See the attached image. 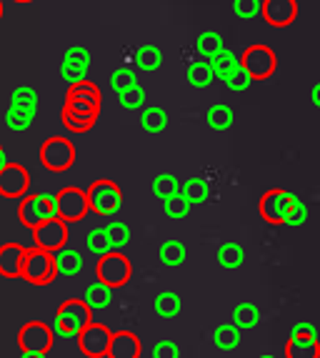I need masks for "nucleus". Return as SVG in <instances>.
Segmentation results:
<instances>
[{
  "mask_svg": "<svg viewBox=\"0 0 320 358\" xmlns=\"http://www.w3.org/2000/svg\"><path fill=\"white\" fill-rule=\"evenodd\" d=\"M90 313H93V310L88 308L85 301H80V299L66 301V303L58 308V313H55V321H53L55 336H60V338H78V336L93 323L90 321Z\"/></svg>",
  "mask_w": 320,
  "mask_h": 358,
  "instance_id": "nucleus-1",
  "label": "nucleus"
},
{
  "mask_svg": "<svg viewBox=\"0 0 320 358\" xmlns=\"http://www.w3.org/2000/svg\"><path fill=\"white\" fill-rule=\"evenodd\" d=\"M18 218L23 226H28L30 231H36L41 223L58 218V206H55L53 193H30L20 201Z\"/></svg>",
  "mask_w": 320,
  "mask_h": 358,
  "instance_id": "nucleus-2",
  "label": "nucleus"
},
{
  "mask_svg": "<svg viewBox=\"0 0 320 358\" xmlns=\"http://www.w3.org/2000/svg\"><path fill=\"white\" fill-rule=\"evenodd\" d=\"M58 275L55 268L53 253L43 251V248H28V256H25V268H23V278L33 286H48Z\"/></svg>",
  "mask_w": 320,
  "mask_h": 358,
  "instance_id": "nucleus-3",
  "label": "nucleus"
},
{
  "mask_svg": "<svg viewBox=\"0 0 320 358\" xmlns=\"http://www.w3.org/2000/svg\"><path fill=\"white\" fill-rule=\"evenodd\" d=\"M88 203L90 210L98 215H113L123 206V193L113 180H95L88 188Z\"/></svg>",
  "mask_w": 320,
  "mask_h": 358,
  "instance_id": "nucleus-4",
  "label": "nucleus"
},
{
  "mask_svg": "<svg viewBox=\"0 0 320 358\" xmlns=\"http://www.w3.org/2000/svg\"><path fill=\"white\" fill-rule=\"evenodd\" d=\"M41 161L48 171L63 173V171H68V168L73 166V161H75V148H73V143L68 138H60V136L48 138L41 148Z\"/></svg>",
  "mask_w": 320,
  "mask_h": 358,
  "instance_id": "nucleus-5",
  "label": "nucleus"
},
{
  "mask_svg": "<svg viewBox=\"0 0 320 358\" xmlns=\"http://www.w3.org/2000/svg\"><path fill=\"white\" fill-rule=\"evenodd\" d=\"M131 261L123 256L120 251H110L106 256H101L98 261V281H103L110 288H120L131 281Z\"/></svg>",
  "mask_w": 320,
  "mask_h": 358,
  "instance_id": "nucleus-6",
  "label": "nucleus"
},
{
  "mask_svg": "<svg viewBox=\"0 0 320 358\" xmlns=\"http://www.w3.org/2000/svg\"><path fill=\"white\" fill-rule=\"evenodd\" d=\"M298 201H300V198H298L296 193H288V191H283V188H273V191L263 193L261 215L268 223L278 226V223H285V218H288V213H291Z\"/></svg>",
  "mask_w": 320,
  "mask_h": 358,
  "instance_id": "nucleus-7",
  "label": "nucleus"
},
{
  "mask_svg": "<svg viewBox=\"0 0 320 358\" xmlns=\"http://www.w3.org/2000/svg\"><path fill=\"white\" fill-rule=\"evenodd\" d=\"M98 103L80 101V98H68L66 108H63V123L68 131L73 133H85L95 126V115H98Z\"/></svg>",
  "mask_w": 320,
  "mask_h": 358,
  "instance_id": "nucleus-8",
  "label": "nucleus"
},
{
  "mask_svg": "<svg viewBox=\"0 0 320 358\" xmlns=\"http://www.w3.org/2000/svg\"><path fill=\"white\" fill-rule=\"evenodd\" d=\"M53 338H55V331L50 326L41 321H33V323H25L23 329L18 334V346L23 353H43L48 356L50 346H53Z\"/></svg>",
  "mask_w": 320,
  "mask_h": 358,
  "instance_id": "nucleus-9",
  "label": "nucleus"
},
{
  "mask_svg": "<svg viewBox=\"0 0 320 358\" xmlns=\"http://www.w3.org/2000/svg\"><path fill=\"white\" fill-rule=\"evenodd\" d=\"M240 66L250 73L253 80H261V78L273 76L275 66H278V58H275V53L268 45H250L240 55Z\"/></svg>",
  "mask_w": 320,
  "mask_h": 358,
  "instance_id": "nucleus-10",
  "label": "nucleus"
},
{
  "mask_svg": "<svg viewBox=\"0 0 320 358\" xmlns=\"http://www.w3.org/2000/svg\"><path fill=\"white\" fill-rule=\"evenodd\" d=\"M55 206H58V218H63L66 223L80 221L90 210L88 193H83L80 188H63L60 193H55Z\"/></svg>",
  "mask_w": 320,
  "mask_h": 358,
  "instance_id": "nucleus-11",
  "label": "nucleus"
},
{
  "mask_svg": "<svg viewBox=\"0 0 320 358\" xmlns=\"http://www.w3.org/2000/svg\"><path fill=\"white\" fill-rule=\"evenodd\" d=\"M33 238H36V245L43 248V251H60L68 243V223L63 218H50V221L41 223L33 231Z\"/></svg>",
  "mask_w": 320,
  "mask_h": 358,
  "instance_id": "nucleus-12",
  "label": "nucleus"
},
{
  "mask_svg": "<svg viewBox=\"0 0 320 358\" xmlns=\"http://www.w3.org/2000/svg\"><path fill=\"white\" fill-rule=\"evenodd\" d=\"M30 188V173L20 163H6L0 168V196L25 198Z\"/></svg>",
  "mask_w": 320,
  "mask_h": 358,
  "instance_id": "nucleus-13",
  "label": "nucleus"
},
{
  "mask_svg": "<svg viewBox=\"0 0 320 358\" xmlns=\"http://www.w3.org/2000/svg\"><path fill=\"white\" fill-rule=\"evenodd\" d=\"M110 341H113V334H110L103 323H90L88 329L78 336V346H80V351H83L85 356L101 358V356H108V351H110Z\"/></svg>",
  "mask_w": 320,
  "mask_h": 358,
  "instance_id": "nucleus-14",
  "label": "nucleus"
},
{
  "mask_svg": "<svg viewBox=\"0 0 320 358\" xmlns=\"http://www.w3.org/2000/svg\"><path fill=\"white\" fill-rule=\"evenodd\" d=\"M263 18L273 28H285L291 25L298 15V3L296 0H263Z\"/></svg>",
  "mask_w": 320,
  "mask_h": 358,
  "instance_id": "nucleus-15",
  "label": "nucleus"
},
{
  "mask_svg": "<svg viewBox=\"0 0 320 358\" xmlns=\"http://www.w3.org/2000/svg\"><path fill=\"white\" fill-rule=\"evenodd\" d=\"M25 256H28V248H23V245H18V243L0 245V275H6V278H18V275H23Z\"/></svg>",
  "mask_w": 320,
  "mask_h": 358,
  "instance_id": "nucleus-16",
  "label": "nucleus"
},
{
  "mask_svg": "<svg viewBox=\"0 0 320 358\" xmlns=\"http://www.w3.org/2000/svg\"><path fill=\"white\" fill-rule=\"evenodd\" d=\"M143 343L133 331H118L113 334V341H110V351H108V358H140Z\"/></svg>",
  "mask_w": 320,
  "mask_h": 358,
  "instance_id": "nucleus-17",
  "label": "nucleus"
},
{
  "mask_svg": "<svg viewBox=\"0 0 320 358\" xmlns=\"http://www.w3.org/2000/svg\"><path fill=\"white\" fill-rule=\"evenodd\" d=\"M55 268H58V275H78L83 271V256L75 248H60V251L53 253Z\"/></svg>",
  "mask_w": 320,
  "mask_h": 358,
  "instance_id": "nucleus-18",
  "label": "nucleus"
},
{
  "mask_svg": "<svg viewBox=\"0 0 320 358\" xmlns=\"http://www.w3.org/2000/svg\"><path fill=\"white\" fill-rule=\"evenodd\" d=\"M285 358H320L318 338H298L291 336L285 343Z\"/></svg>",
  "mask_w": 320,
  "mask_h": 358,
  "instance_id": "nucleus-19",
  "label": "nucleus"
},
{
  "mask_svg": "<svg viewBox=\"0 0 320 358\" xmlns=\"http://www.w3.org/2000/svg\"><path fill=\"white\" fill-rule=\"evenodd\" d=\"M83 301L88 303L90 310H103V308H108V306H110V301H113V288L106 286L103 281H95V283H90V286L85 288Z\"/></svg>",
  "mask_w": 320,
  "mask_h": 358,
  "instance_id": "nucleus-20",
  "label": "nucleus"
},
{
  "mask_svg": "<svg viewBox=\"0 0 320 358\" xmlns=\"http://www.w3.org/2000/svg\"><path fill=\"white\" fill-rule=\"evenodd\" d=\"M38 108H20V106H10L6 113V126L10 131L20 133V131H28L33 126V120H36Z\"/></svg>",
  "mask_w": 320,
  "mask_h": 358,
  "instance_id": "nucleus-21",
  "label": "nucleus"
},
{
  "mask_svg": "<svg viewBox=\"0 0 320 358\" xmlns=\"http://www.w3.org/2000/svg\"><path fill=\"white\" fill-rule=\"evenodd\" d=\"M210 66H213V73L215 78H220V80H228V78L233 76V73L240 68V58H238L233 50L223 48L215 58H210Z\"/></svg>",
  "mask_w": 320,
  "mask_h": 358,
  "instance_id": "nucleus-22",
  "label": "nucleus"
},
{
  "mask_svg": "<svg viewBox=\"0 0 320 358\" xmlns=\"http://www.w3.org/2000/svg\"><path fill=\"white\" fill-rule=\"evenodd\" d=\"M233 323H235L240 331H253L258 323H261V310L253 303H238L233 308Z\"/></svg>",
  "mask_w": 320,
  "mask_h": 358,
  "instance_id": "nucleus-23",
  "label": "nucleus"
},
{
  "mask_svg": "<svg viewBox=\"0 0 320 358\" xmlns=\"http://www.w3.org/2000/svg\"><path fill=\"white\" fill-rule=\"evenodd\" d=\"M180 296L175 291H163L155 296L153 301V308L160 318H175L180 313Z\"/></svg>",
  "mask_w": 320,
  "mask_h": 358,
  "instance_id": "nucleus-24",
  "label": "nucleus"
},
{
  "mask_svg": "<svg viewBox=\"0 0 320 358\" xmlns=\"http://www.w3.org/2000/svg\"><path fill=\"white\" fill-rule=\"evenodd\" d=\"M213 343L220 351H233V348L240 346V329L235 323H223L213 331Z\"/></svg>",
  "mask_w": 320,
  "mask_h": 358,
  "instance_id": "nucleus-25",
  "label": "nucleus"
},
{
  "mask_svg": "<svg viewBox=\"0 0 320 358\" xmlns=\"http://www.w3.org/2000/svg\"><path fill=\"white\" fill-rule=\"evenodd\" d=\"M196 48H198V53H201L203 60H210V58H215L220 50L226 48V45H223V36H220V33H215V30H205V33L198 36Z\"/></svg>",
  "mask_w": 320,
  "mask_h": 358,
  "instance_id": "nucleus-26",
  "label": "nucleus"
},
{
  "mask_svg": "<svg viewBox=\"0 0 320 358\" xmlns=\"http://www.w3.org/2000/svg\"><path fill=\"white\" fill-rule=\"evenodd\" d=\"M213 66H210V60H196V63H190L188 66V83L193 88H208V85L213 83Z\"/></svg>",
  "mask_w": 320,
  "mask_h": 358,
  "instance_id": "nucleus-27",
  "label": "nucleus"
},
{
  "mask_svg": "<svg viewBox=\"0 0 320 358\" xmlns=\"http://www.w3.org/2000/svg\"><path fill=\"white\" fill-rule=\"evenodd\" d=\"M140 126H143V131H148V133H160V131H166V128H168V113L163 110V108H158V106L143 108V113H140Z\"/></svg>",
  "mask_w": 320,
  "mask_h": 358,
  "instance_id": "nucleus-28",
  "label": "nucleus"
},
{
  "mask_svg": "<svg viewBox=\"0 0 320 358\" xmlns=\"http://www.w3.org/2000/svg\"><path fill=\"white\" fill-rule=\"evenodd\" d=\"M180 188H183V183L173 173H158L153 178V196L160 198V201H168V198L178 196Z\"/></svg>",
  "mask_w": 320,
  "mask_h": 358,
  "instance_id": "nucleus-29",
  "label": "nucleus"
},
{
  "mask_svg": "<svg viewBox=\"0 0 320 358\" xmlns=\"http://www.w3.org/2000/svg\"><path fill=\"white\" fill-rule=\"evenodd\" d=\"M218 263L223 266V268L228 271H235L240 268L245 263V251L240 243H223L218 248Z\"/></svg>",
  "mask_w": 320,
  "mask_h": 358,
  "instance_id": "nucleus-30",
  "label": "nucleus"
},
{
  "mask_svg": "<svg viewBox=\"0 0 320 358\" xmlns=\"http://www.w3.org/2000/svg\"><path fill=\"white\" fill-rule=\"evenodd\" d=\"M185 256H188V251H185V245L180 243V241H166V243L160 245V261L166 263L168 268L183 266Z\"/></svg>",
  "mask_w": 320,
  "mask_h": 358,
  "instance_id": "nucleus-31",
  "label": "nucleus"
},
{
  "mask_svg": "<svg viewBox=\"0 0 320 358\" xmlns=\"http://www.w3.org/2000/svg\"><path fill=\"white\" fill-rule=\"evenodd\" d=\"M136 66L145 73L158 71V68L163 66V53H160V48H155V45H143V48H138L136 50Z\"/></svg>",
  "mask_w": 320,
  "mask_h": 358,
  "instance_id": "nucleus-32",
  "label": "nucleus"
},
{
  "mask_svg": "<svg viewBox=\"0 0 320 358\" xmlns=\"http://www.w3.org/2000/svg\"><path fill=\"white\" fill-rule=\"evenodd\" d=\"M180 193H183L185 198L190 201V206H201L208 201V196H210V188H208V183L203 178H188L183 183V188H180Z\"/></svg>",
  "mask_w": 320,
  "mask_h": 358,
  "instance_id": "nucleus-33",
  "label": "nucleus"
},
{
  "mask_svg": "<svg viewBox=\"0 0 320 358\" xmlns=\"http://www.w3.org/2000/svg\"><path fill=\"white\" fill-rule=\"evenodd\" d=\"M205 120L213 131H228V128L233 126V110L226 106V103H218V106H213L210 110H208Z\"/></svg>",
  "mask_w": 320,
  "mask_h": 358,
  "instance_id": "nucleus-34",
  "label": "nucleus"
},
{
  "mask_svg": "<svg viewBox=\"0 0 320 358\" xmlns=\"http://www.w3.org/2000/svg\"><path fill=\"white\" fill-rule=\"evenodd\" d=\"M85 245H88V251L93 253V256H106V253L113 251L106 228H93V231L85 236Z\"/></svg>",
  "mask_w": 320,
  "mask_h": 358,
  "instance_id": "nucleus-35",
  "label": "nucleus"
},
{
  "mask_svg": "<svg viewBox=\"0 0 320 358\" xmlns=\"http://www.w3.org/2000/svg\"><path fill=\"white\" fill-rule=\"evenodd\" d=\"M106 233H108V238H110V248H113V251H123L125 245L131 243V228L120 221L108 223Z\"/></svg>",
  "mask_w": 320,
  "mask_h": 358,
  "instance_id": "nucleus-36",
  "label": "nucleus"
},
{
  "mask_svg": "<svg viewBox=\"0 0 320 358\" xmlns=\"http://www.w3.org/2000/svg\"><path fill=\"white\" fill-rule=\"evenodd\" d=\"M163 210H166L168 218H173V221H180V218H185V215L190 213V201L183 196V193H178V196L168 198V201H163Z\"/></svg>",
  "mask_w": 320,
  "mask_h": 358,
  "instance_id": "nucleus-37",
  "label": "nucleus"
},
{
  "mask_svg": "<svg viewBox=\"0 0 320 358\" xmlns=\"http://www.w3.org/2000/svg\"><path fill=\"white\" fill-rule=\"evenodd\" d=\"M133 85H138L136 71H131V68H118V71H113V76H110V88H113L118 96L125 93L128 88H133Z\"/></svg>",
  "mask_w": 320,
  "mask_h": 358,
  "instance_id": "nucleus-38",
  "label": "nucleus"
},
{
  "mask_svg": "<svg viewBox=\"0 0 320 358\" xmlns=\"http://www.w3.org/2000/svg\"><path fill=\"white\" fill-rule=\"evenodd\" d=\"M120 106L125 108V110H140L143 106H145V90H143V85H133V88H128L125 93H120Z\"/></svg>",
  "mask_w": 320,
  "mask_h": 358,
  "instance_id": "nucleus-39",
  "label": "nucleus"
},
{
  "mask_svg": "<svg viewBox=\"0 0 320 358\" xmlns=\"http://www.w3.org/2000/svg\"><path fill=\"white\" fill-rule=\"evenodd\" d=\"M10 106L38 108V90L30 88V85H18V88L10 93Z\"/></svg>",
  "mask_w": 320,
  "mask_h": 358,
  "instance_id": "nucleus-40",
  "label": "nucleus"
},
{
  "mask_svg": "<svg viewBox=\"0 0 320 358\" xmlns=\"http://www.w3.org/2000/svg\"><path fill=\"white\" fill-rule=\"evenodd\" d=\"M233 13L238 18H255L263 13V0H233Z\"/></svg>",
  "mask_w": 320,
  "mask_h": 358,
  "instance_id": "nucleus-41",
  "label": "nucleus"
},
{
  "mask_svg": "<svg viewBox=\"0 0 320 358\" xmlns=\"http://www.w3.org/2000/svg\"><path fill=\"white\" fill-rule=\"evenodd\" d=\"M60 76H63V80H68L71 85L83 83L85 76H88V66H78V63H68V60H63V66H60Z\"/></svg>",
  "mask_w": 320,
  "mask_h": 358,
  "instance_id": "nucleus-42",
  "label": "nucleus"
},
{
  "mask_svg": "<svg viewBox=\"0 0 320 358\" xmlns=\"http://www.w3.org/2000/svg\"><path fill=\"white\" fill-rule=\"evenodd\" d=\"M250 83H253V78H250V73L245 71L243 66L238 68V71L233 73V76L226 80V85L233 90V93H243V90H248V88H250Z\"/></svg>",
  "mask_w": 320,
  "mask_h": 358,
  "instance_id": "nucleus-43",
  "label": "nucleus"
},
{
  "mask_svg": "<svg viewBox=\"0 0 320 358\" xmlns=\"http://www.w3.org/2000/svg\"><path fill=\"white\" fill-rule=\"evenodd\" d=\"M63 60L90 68V53H88V48H83V45H71V48L66 50V55H63Z\"/></svg>",
  "mask_w": 320,
  "mask_h": 358,
  "instance_id": "nucleus-44",
  "label": "nucleus"
},
{
  "mask_svg": "<svg viewBox=\"0 0 320 358\" xmlns=\"http://www.w3.org/2000/svg\"><path fill=\"white\" fill-rule=\"evenodd\" d=\"M153 358H180L178 343H173V341H158L153 346Z\"/></svg>",
  "mask_w": 320,
  "mask_h": 358,
  "instance_id": "nucleus-45",
  "label": "nucleus"
},
{
  "mask_svg": "<svg viewBox=\"0 0 320 358\" xmlns=\"http://www.w3.org/2000/svg\"><path fill=\"white\" fill-rule=\"evenodd\" d=\"M308 221V206L303 203V201H298L296 206H293V210L288 213V218H285V223L291 228H298V226H303V223Z\"/></svg>",
  "mask_w": 320,
  "mask_h": 358,
  "instance_id": "nucleus-46",
  "label": "nucleus"
},
{
  "mask_svg": "<svg viewBox=\"0 0 320 358\" xmlns=\"http://www.w3.org/2000/svg\"><path fill=\"white\" fill-rule=\"evenodd\" d=\"M291 336H298V338H318V329H315L313 323L308 321H300L293 326Z\"/></svg>",
  "mask_w": 320,
  "mask_h": 358,
  "instance_id": "nucleus-47",
  "label": "nucleus"
},
{
  "mask_svg": "<svg viewBox=\"0 0 320 358\" xmlns=\"http://www.w3.org/2000/svg\"><path fill=\"white\" fill-rule=\"evenodd\" d=\"M313 103H315V106L320 108V83H318V85H315V88H313Z\"/></svg>",
  "mask_w": 320,
  "mask_h": 358,
  "instance_id": "nucleus-48",
  "label": "nucleus"
},
{
  "mask_svg": "<svg viewBox=\"0 0 320 358\" xmlns=\"http://www.w3.org/2000/svg\"><path fill=\"white\" fill-rule=\"evenodd\" d=\"M8 163V158H6V150H3V145H0V168L6 166Z\"/></svg>",
  "mask_w": 320,
  "mask_h": 358,
  "instance_id": "nucleus-49",
  "label": "nucleus"
},
{
  "mask_svg": "<svg viewBox=\"0 0 320 358\" xmlns=\"http://www.w3.org/2000/svg\"><path fill=\"white\" fill-rule=\"evenodd\" d=\"M20 358H48V356H43V353H23Z\"/></svg>",
  "mask_w": 320,
  "mask_h": 358,
  "instance_id": "nucleus-50",
  "label": "nucleus"
},
{
  "mask_svg": "<svg viewBox=\"0 0 320 358\" xmlns=\"http://www.w3.org/2000/svg\"><path fill=\"white\" fill-rule=\"evenodd\" d=\"M258 358H278V356H273V353H263V356H258Z\"/></svg>",
  "mask_w": 320,
  "mask_h": 358,
  "instance_id": "nucleus-51",
  "label": "nucleus"
},
{
  "mask_svg": "<svg viewBox=\"0 0 320 358\" xmlns=\"http://www.w3.org/2000/svg\"><path fill=\"white\" fill-rule=\"evenodd\" d=\"M15 3H33V0H15Z\"/></svg>",
  "mask_w": 320,
  "mask_h": 358,
  "instance_id": "nucleus-52",
  "label": "nucleus"
},
{
  "mask_svg": "<svg viewBox=\"0 0 320 358\" xmlns=\"http://www.w3.org/2000/svg\"><path fill=\"white\" fill-rule=\"evenodd\" d=\"M0 18H3V3H0Z\"/></svg>",
  "mask_w": 320,
  "mask_h": 358,
  "instance_id": "nucleus-53",
  "label": "nucleus"
},
{
  "mask_svg": "<svg viewBox=\"0 0 320 358\" xmlns=\"http://www.w3.org/2000/svg\"><path fill=\"white\" fill-rule=\"evenodd\" d=\"M63 358H68V356H63Z\"/></svg>",
  "mask_w": 320,
  "mask_h": 358,
  "instance_id": "nucleus-54",
  "label": "nucleus"
}]
</instances>
